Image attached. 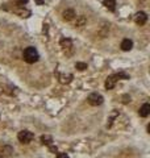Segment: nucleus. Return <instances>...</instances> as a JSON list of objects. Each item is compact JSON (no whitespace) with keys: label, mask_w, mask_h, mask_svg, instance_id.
<instances>
[{"label":"nucleus","mask_w":150,"mask_h":158,"mask_svg":"<svg viewBox=\"0 0 150 158\" xmlns=\"http://www.w3.org/2000/svg\"><path fill=\"white\" fill-rule=\"evenodd\" d=\"M75 67H77L78 70L83 71V70H86V69H87V63H84V62H77V63H75Z\"/></svg>","instance_id":"14"},{"label":"nucleus","mask_w":150,"mask_h":158,"mask_svg":"<svg viewBox=\"0 0 150 158\" xmlns=\"http://www.w3.org/2000/svg\"><path fill=\"white\" fill-rule=\"evenodd\" d=\"M71 79H73L71 74H69V75H65V74L59 75V82L61 83H69V82H71Z\"/></svg>","instance_id":"11"},{"label":"nucleus","mask_w":150,"mask_h":158,"mask_svg":"<svg viewBox=\"0 0 150 158\" xmlns=\"http://www.w3.org/2000/svg\"><path fill=\"white\" fill-rule=\"evenodd\" d=\"M23 58H24V61L27 62V63H34V62L38 61L40 56H38V52L33 46H29V48H27L24 50Z\"/></svg>","instance_id":"1"},{"label":"nucleus","mask_w":150,"mask_h":158,"mask_svg":"<svg viewBox=\"0 0 150 158\" xmlns=\"http://www.w3.org/2000/svg\"><path fill=\"white\" fill-rule=\"evenodd\" d=\"M11 153H13V149L11 146H4L3 148V156H11Z\"/></svg>","instance_id":"15"},{"label":"nucleus","mask_w":150,"mask_h":158,"mask_svg":"<svg viewBox=\"0 0 150 158\" xmlns=\"http://www.w3.org/2000/svg\"><path fill=\"white\" fill-rule=\"evenodd\" d=\"M103 4L107 9H109V11H112V12L116 9V2H115V0H104Z\"/></svg>","instance_id":"9"},{"label":"nucleus","mask_w":150,"mask_h":158,"mask_svg":"<svg viewBox=\"0 0 150 158\" xmlns=\"http://www.w3.org/2000/svg\"><path fill=\"white\" fill-rule=\"evenodd\" d=\"M17 138H19L20 142H23V144H29V142L34 138V135L29 131H21V132H19Z\"/></svg>","instance_id":"3"},{"label":"nucleus","mask_w":150,"mask_h":158,"mask_svg":"<svg viewBox=\"0 0 150 158\" xmlns=\"http://www.w3.org/2000/svg\"><path fill=\"white\" fill-rule=\"evenodd\" d=\"M121 49L124 52H129V50H132V48H133V42H132V40H129V38H125L121 41Z\"/></svg>","instance_id":"6"},{"label":"nucleus","mask_w":150,"mask_h":158,"mask_svg":"<svg viewBox=\"0 0 150 158\" xmlns=\"http://www.w3.org/2000/svg\"><path fill=\"white\" fill-rule=\"evenodd\" d=\"M138 113H140V116H141V117H148L149 113H150V104L145 103V104H144L141 108H140Z\"/></svg>","instance_id":"8"},{"label":"nucleus","mask_w":150,"mask_h":158,"mask_svg":"<svg viewBox=\"0 0 150 158\" xmlns=\"http://www.w3.org/2000/svg\"><path fill=\"white\" fill-rule=\"evenodd\" d=\"M84 24H86V17L84 16H79L77 23H75V27H83Z\"/></svg>","instance_id":"13"},{"label":"nucleus","mask_w":150,"mask_h":158,"mask_svg":"<svg viewBox=\"0 0 150 158\" xmlns=\"http://www.w3.org/2000/svg\"><path fill=\"white\" fill-rule=\"evenodd\" d=\"M88 103L91 106H94V107H98V106H100V104H103V102H104V99H103V96L100 95V94H98V92H94V94H91V95L88 96Z\"/></svg>","instance_id":"4"},{"label":"nucleus","mask_w":150,"mask_h":158,"mask_svg":"<svg viewBox=\"0 0 150 158\" xmlns=\"http://www.w3.org/2000/svg\"><path fill=\"white\" fill-rule=\"evenodd\" d=\"M62 16H63V20H66V21H71V20L77 16V13H75L74 9H66V11L62 13Z\"/></svg>","instance_id":"7"},{"label":"nucleus","mask_w":150,"mask_h":158,"mask_svg":"<svg viewBox=\"0 0 150 158\" xmlns=\"http://www.w3.org/2000/svg\"><path fill=\"white\" fill-rule=\"evenodd\" d=\"M61 46L63 49H71L73 48V42L70 38H62L61 40Z\"/></svg>","instance_id":"10"},{"label":"nucleus","mask_w":150,"mask_h":158,"mask_svg":"<svg viewBox=\"0 0 150 158\" xmlns=\"http://www.w3.org/2000/svg\"><path fill=\"white\" fill-rule=\"evenodd\" d=\"M123 78V79H129V75L125 73H119V74H113V75L108 77L107 81H106V88L107 90H112V88L115 87V85H116L117 79Z\"/></svg>","instance_id":"2"},{"label":"nucleus","mask_w":150,"mask_h":158,"mask_svg":"<svg viewBox=\"0 0 150 158\" xmlns=\"http://www.w3.org/2000/svg\"><path fill=\"white\" fill-rule=\"evenodd\" d=\"M41 141H42V144H45V145H52V142H53V138L50 137V136H42L41 137Z\"/></svg>","instance_id":"12"},{"label":"nucleus","mask_w":150,"mask_h":158,"mask_svg":"<svg viewBox=\"0 0 150 158\" xmlns=\"http://www.w3.org/2000/svg\"><path fill=\"white\" fill-rule=\"evenodd\" d=\"M17 2H19V4H21V6H23V4H27L28 3V0H17Z\"/></svg>","instance_id":"18"},{"label":"nucleus","mask_w":150,"mask_h":158,"mask_svg":"<svg viewBox=\"0 0 150 158\" xmlns=\"http://www.w3.org/2000/svg\"><path fill=\"white\" fill-rule=\"evenodd\" d=\"M16 13H19L21 17H28L29 15H31V12L27 11V9H24V11H23V9H21V11H16Z\"/></svg>","instance_id":"16"},{"label":"nucleus","mask_w":150,"mask_h":158,"mask_svg":"<svg viewBox=\"0 0 150 158\" xmlns=\"http://www.w3.org/2000/svg\"><path fill=\"white\" fill-rule=\"evenodd\" d=\"M57 158H69V156L66 154V153H58Z\"/></svg>","instance_id":"17"},{"label":"nucleus","mask_w":150,"mask_h":158,"mask_svg":"<svg viewBox=\"0 0 150 158\" xmlns=\"http://www.w3.org/2000/svg\"><path fill=\"white\" fill-rule=\"evenodd\" d=\"M134 21H136L137 25H144V24H146L148 21V16H146V13L145 12H137L136 13V16H134Z\"/></svg>","instance_id":"5"}]
</instances>
